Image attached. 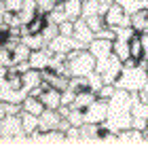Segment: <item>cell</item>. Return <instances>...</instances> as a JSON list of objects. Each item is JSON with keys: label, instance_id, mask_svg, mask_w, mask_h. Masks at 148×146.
Masks as SVG:
<instances>
[{"label": "cell", "instance_id": "9", "mask_svg": "<svg viewBox=\"0 0 148 146\" xmlns=\"http://www.w3.org/2000/svg\"><path fill=\"white\" fill-rule=\"evenodd\" d=\"M112 42H114V40H106V38H93L87 49L91 51V55L95 57V59H102V57L112 55Z\"/></svg>", "mask_w": 148, "mask_h": 146}, {"label": "cell", "instance_id": "27", "mask_svg": "<svg viewBox=\"0 0 148 146\" xmlns=\"http://www.w3.org/2000/svg\"><path fill=\"white\" fill-rule=\"evenodd\" d=\"M40 34L45 36V40H47V45H49L53 38H57L59 36V25L57 23H53V21H49V19H47V25L42 28V32H40Z\"/></svg>", "mask_w": 148, "mask_h": 146}, {"label": "cell", "instance_id": "42", "mask_svg": "<svg viewBox=\"0 0 148 146\" xmlns=\"http://www.w3.org/2000/svg\"><path fill=\"white\" fill-rule=\"evenodd\" d=\"M144 140H146V144H148V127L144 129Z\"/></svg>", "mask_w": 148, "mask_h": 146}, {"label": "cell", "instance_id": "41", "mask_svg": "<svg viewBox=\"0 0 148 146\" xmlns=\"http://www.w3.org/2000/svg\"><path fill=\"white\" fill-rule=\"evenodd\" d=\"M102 4H114V0H99Z\"/></svg>", "mask_w": 148, "mask_h": 146}, {"label": "cell", "instance_id": "16", "mask_svg": "<svg viewBox=\"0 0 148 146\" xmlns=\"http://www.w3.org/2000/svg\"><path fill=\"white\" fill-rule=\"evenodd\" d=\"M95 99H97V93H95V91H91V89H80V91H76V99H74L72 106L85 110V108H89Z\"/></svg>", "mask_w": 148, "mask_h": 146}, {"label": "cell", "instance_id": "10", "mask_svg": "<svg viewBox=\"0 0 148 146\" xmlns=\"http://www.w3.org/2000/svg\"><path fill=\"white\" fill-rule=\"evenodd\" d=\"M62 114L59 110H53V108H45V112L40 114V131H49V129H57L59 127V121H62Z\"/></svg>", "mask_w": 148, "mask_h": 146}, {"label": "cell", "instance_id": "24", "mask_svg": "<svg viewBox=\"0 0 148 146\" xmlns=\"http://www.w3.org/2000/svg\"><path fill=\"white\" fill-rule=\"evenodd\" d=\"M146 23H148V11H138L131 15V25L136 28V32H144L146 30Z\"/></svg>", "mask_w": 148, "mask_h": 146}, {"label": "cell", "instance_id": "1", "mask_svg": "<svg viewBox=\"0 0 148 146\" xmlns=\"http://www.w3.org/2000/svg\"><path fill=\"white\" fill-rule=\"evenodd\" d=\"M97 59L91 55L89 49L80 51H70L68 53V72L70 76H89L91 72H95Z\"/></svg>", "mask_w": 148, "mask_h": 146}, {"label": "cell", "instance_id": "33", "mask_svg": "<svg viewBox=\"0 0 148 146\" xmlns=\"http://www.w3.org/2000/svg\"><path fill=\"white\" fill-rule=\"evenodd\" d=\"M68 121H70L72 125H76V127H80V125L85 123V110L72 106V110H70V114H68Z\"/></svg>", "mask_w": 148, "mask_h": 146}, {"label": "cell", "instance_id": "23", "mask_svg": "<svg viewBox=\"0 0 148 146\" xmlns=\"http://www.w3.org/2000/svg\"><path fill=\"white\" fill-rule=\"evenodd\" d=\"M47 19L49 21H53V23H64V21H68V13H66V9H64V2H59L55 9H53L49 15H47Z\"/></svg>", "mask_w": 148, "mask_h": 146}, {"label": "cell", "instance_id": "11", "mask_svg": "<svg viewBox=\"0 0 148 146\" xmlns=\"http://www.w3.org/2000/svg\"><path fill=\"white\" fill-rule=\"evenodd\" d=\"M51 49L49 47H45V49H38V51H32V55H30V64H32V68H36V70H47L49 68V64H51Z\"/></svg>", "mask_w": 148, "mask_h": 146}, {"label": "cell", "instance_id": "32", "mask_svg": "<svg viewBox=\"0 0 148 146\" xmlns=\"http://www.w3.org/2000/svg\"><path fill=\"white\" fill-rule=\"evenodd\" d=\"M25 0H0V9H6L11 13H19L23 9Z\"/></svg>", "mask_w": 148, "mask_h": 146}, {"label": "cell", "instance_id": "18", "mask_svg": "<svg viewBox=\"0 0 148 146\" xmlns=\"http://www.w3.org/2000/svg\"><path fill=\"white\" fill-rule=\"evenodd\" d=\"M62 2L70 21H78L83 17V0H62Z\"/></svg>", "mask_w": 148, "mask_h": 146}, {"label": "cell", "instance_id": "26", "mask_svg": "<svg viewBox=\"0 0 148 146\" xmlns=\"http://www.w3.org/2000/svg\"><path fill=\"white\" fill-rule=\"evenodd\" d=\"M129 45H131V57H133V59H138V62H140V59L146 57L144 47H142V40H140V34L133 36L131 40H129Z\"/></svg>", "mask_w": 148, "mask_h": 146}, {"label": "cell", "instance_id": "29", "mask_svg": "<svg viewBox=\"0 0 148 146\" xmlns=\"http://www.w3.org/2000/svg\"><path fill=\"white\" fill-rule=\"evenodd\" d=\"M62 2V0H36V9L38 15H49V13L55 9V6Z\"/></svg>", "mask_w": 148, "mask_h": 146}, {"label": "cell", "instance_id": "12", "mask_svg": "<svg viewBox=\"0 0 148 146\" xmlns=\"http://www.w3.org/2000/svg\"><path fill=\"white\" fill-rule=\"evenodd\" d=\"M119 144H146V140H144V129L129 127V129L119 131Z\"/></svg>", "mask_w": 148, "mask_h": 146}, {"label": "cell", "instance_id": "19", "mask_svg": "<svg viewBox=\"0 0 148 146\" xmlns=\"http://www.w3.org/2000/svg\"><path fill=\"white\" fill-rule=\"evenodd\" d=\"M21 123H23V129H25V134H34L36 129H40V117L38 114H32V112L28 110H23L21 112Z\"/></svg>", "mask_w": 148, "mask_h": 146}, {"label": "cell", "instance_id": "15", "mask_svg": "<svg viewBox=\"0 0 148 146\" xmlns=\"http://www.w3.org/2000/svg\"><path fill=\"white\" fill-rule=\"evenodd\" d=\"M42 83H45V78H42V70L30 68V70L23 74V89H25V91H34V89L40 87Z\"/></svg>", "mask_w": 148, "mask_h": 146}, {"label": "cell", "instance_id": "28", "mask_svg": "<svg viewBox=\"0 0 148 146\" xmlns=\"http://www.w3.org/2000/svg\"><path fill=\"white\" fill-rule=\"evenodd\" d=\"M99 6H102L99 0H85V2H83V17L87 19V17H91V15H97Z\"/></svg>", "mask_w": 148, "mask_h": 146}, {"label": "cell", "instance_id": "17", "mask_svg": "<svg viewBox=\"0 0 148 146\" xmlns=\"http://www.w3.org/2000/svg\"><path fill=\"white\" fill-rule=\"evenodd\" d=\"M112 53L116 55L121 62H127V59L131 57V45L129 40H123V38H114V42H112Z\"/></svg>", "mask_w": 148, "mask_h": 146}, {"label": "cell", "instance_id": "4", "mask_svg": "<svg viewBox=\"0 0 148 146\" xmlns=\"http://www.w3.org/2000/svg\"><path fill=\"white\" fill-rule=\"evenodd\" d=\"M47 47L51 49V53H64V55H68L70 51H80V49H87V45L78 42L74 36H64L59 34L57 38H53V40L47 45Z\"/></svg>", "mask_w": 148, "mask_h": 146}, {"label": "cell", "instance_id": "22", "mask_svg": "<svg viewBox=\"0 0 148 146\" xmlns=\"http://www.w3.org/2000/svg\"><path fill=\"white\" fill-rule=\"evenodd\" d=\"M21 40L28 45L32 51H38V49H45L47 47V40H45V36L40 34V32H38V34H28V36H23Z\"/></svg>", "mask_w": 148, "mask_h": 146}, {"label": "cell", "instance_id": "35", "mask_svg": "<svg viewBox=\"0 0 148 146\" xmlns=\"http://www.w3.org/2000/svg\"><path fill=\"white\" fill-rule=\"evenodd\" d=\"M99 144H119V134L104 129L102 131V142H99Z\"/></svg>", "mask_w": 148, "mask_h": 146}, {"label": "cell", "instance_id": "14", "mask_svg": "<svg viewBox=\"0 0 148 146\" xmlns=\"http://www.w3.org/2000/svg\"><path fill=\"white\" fill-rule=\"evenodd\" d=\"M28 95H30V91H25V89H11V87H0V99H4V102L23 104Z\"/></svg>", "mask_w": 148, "mask_h": 146}, {"label": "cell", "instance_id": "5", "mask_svg": "<svg viewBox=\"0 0 148 146\" xmlns=\"http://www.w3.org/2000/svg\"><path fill=\"white\" fill-rule=\"evenodd\" d=\"M108 112H110V104L97 97L89 108H85V123H104Z\"/></svg>", "mask_w": 148, "mask_h": 146}, {"label": "cell", "instance_id": "37", "mask_svg": "<svg viewBox=\"0 0 148 146\" xmlns=\"http://www.w3.org/2000/svg\"><path fill=\"white\" fill-rule=\"evenodd\" d=\"M59 34H64V36H74V21H64V23H59Z\"/></svg>", "mask_w": 148, "mask_h": 146}, {"label": "cell", "instance_id": "40", "mask_svg": "<svg viewBox=\"0 0 148 146\" xmlns=\"http://www.w3.org/2000/svg\"><path fill=\"white\" fill-rule=\"evenodd\" d=\"M138 64H140V66H144V68H146V72H148V57H144V59H140Z\"/></svg>", "mask_w": 148, "mask_h": 146}, {"label": "cell", "instance_id": "30", "mask_svg": "<svg viewBox=\"0 0 148 146\" xmlns=\"http://www.w3.org/2000/svg\"><path fill=\"white\" fill-rule=\"evenodd\" d=\"M87 81H89V89H91V91H95V93L106 85V83H104V76L99 74L97 70H95V72H91V74L87 76Z\"/></svg>", "mask_w": 148, "mask_h": 146}, {"label": "cell", "instance_id": "2", "mask_svg": "<svg viewBox=\"0 0 148 146\" xmlns=\"http://www.w3.org/2000/svg\"><path fill=\"white\" fill-rule=\"evenodd\" d=\"M146 78H148V72L144 66H131V68H127V66H123V72H121V76L116 78V87L119 89H127V91H140L144 87V83H146Z\"/></svg>", "mask_w": 148, "mask_h": 146}, {"label": "cell", "instance_id": "3", "mask_svg": "<svg viewBox=\"0 0 148 146\" xmlns=\"http://www.w3.org/2000/svg\"><path fill=\"white\" fill-rule=\"evenodd\" d=\"M95 70L104 76V83L114 85V83H116V78L121 76V72H123V62H121V59L112 53V55H108V57L97 59Z\"/></svg>", "mask_w": 148, "mask_h": 146}, {"label": "cell", "instance_id": "6", "mask_svg": "<svg viewBox=\"0 0 148 146\" xmlns=\"http://www.w3.org/2000/svg\"><path fill=\"white\" fill-rule=\"evenodd\" d=\"M2 136H13V138H19V136H25V129H23V123H21V114H6L2 117Z\"/></svg>", "mask_w": 148, "mask_h": 146}, {"label": "cell", "instance_id": "21", "mask_svg": "<svg viewBox=\"0 0 148 146\" xmlns=\"http://www.w3.org/2000/svg\"><path fill=\"white\" fill-rule=\"evenodd\" d=\"M30 55H32V49H30L28 45H25V42L21 40L15 49H13V66L19 64V62H28Z\"/></svg>", "mask_w": 148, "mask_h": 146}, {"label": "cell", "instance_id": "34", "mask_svg": "<svg viewBox=\"0 0 148 146\" xmlns=\"http://www.w3.org/2000/svg\"><path fill=\"white\" fill-rule=\"evenodd\" d=\"M114 91H116V85H108V83H106L104 87L97 91V97H99V99H106V102H108V99L114 95Z\"/></svg>", "mask_w": 148, "mask_h": 146}, {"label": "cell", "instance_id": "13", "mask_svg": "<svg viewBox=\"0 0 148 146\" xmlns=\"http://www.w3.org/2000/svg\"><path fill=\"white\" fill-rule=\"evenodd\" d=\"M40 99H42L45 108H53V110H57L59 106H62V91L55 89V87H47L42 93H40Z\"/></svg>", "mask_w": 148, "mask_h": 146}, {"label": "cell", "instance_id": "8", "mask_svg": "<svg viewBox=\"0 0 148 146\" xmlns=\"http://www.w3.org/2000/svg\"><path fill=\"white\" fill-rule=\"evenodd\" d=\"M74 38H76L78 42L87 45V47H89V42L95 38V32L91 30V25L87 23V19L80 17L78 21H74Z\"/></svg>", "mask_w": 148, "mask_h": 146}, {"label": "cell", "instance_id": "20", "mask_svg": "<svg viewBox=\"0 0 148 146\" xmlns=\"http://www.w3.org/2000/svg\"><path fill=\"white\" fill-rule=\"evenodd\" d=\"M23 110H28L32 112V114H42L45 112V104H42V99L36 97V95H28L25 97V102H23Z\"/></svg>", "mask_w": 148, "mask_h": 146}, {"label": "cell", "instance_id": "39", "mask_svg": "<svg viewBox=\"0 0 148 146\" xmlns=\"http://www.w3.org/2000/svg\"><path fill=\"white\" fill-rule=\"evenodd\" d=\"M140 99H142V102H146V104H148V78H146L144 87L140 89Z\"/></svg>", "mask_w": 148, "mask_h": 146}, {"label": "cell", "instance_id": "31", "mask_svg": "<svg viewBox=\"0 0 148 146\" xmlns=\"http://www.w3.org/2000/svg\"><path fill=\"white\" fill-rule=\"evenodd\" d=\"M83 19H85V17H83ZM87 23L91 25V30L95 32V34H97L99 30H104V28H106V19H104V15H99V13H97V15L87 17Z\"/></svg>", "mask_w": 148, "mask_h": 146}, {"label": "cell", "instance_id": "36", "mask_svg": "<svg viewBox=\"0 0 148 146\" xmlns=\"http://www.w3.org/2000/svg\"><path fill=\"white\" fill-rule=\"evenodd\" d=\"M74 99H76V91L74 89H64L62 91V104H66V106H72L74 104Z\"/></svg>", "mask_w": 148, "mask_h": 146}, {"label": "cell", "instance_id": "25", "mask_svg": "<svg viewBox=\"0 0 148 146\" xmlns=\"http://www.w3.org/2000/svg\"><path fill=\"white\" fill-rule=\"evenodd\" d=\"M23 112V104H15V102H4L0 104V114L6 117V114H21Z\"/></svg>", "mask_w": 148, "mask_h": 146}, {"label": "cell", "instance_id": "38", "mask_svg": "<svg viewBox=\"0 0 148 146\" xmlns=\"http://www.w3.org/2000/svg\"><path fill=\"white\" fill-rule=\"evenodd\" d=\"M140 40H142L144 53H146V57H148V32H140Z\"/></svg>", "mask_w": 148, "mask_h": 146}, {"label": "cell", "instance_id": "7", "mask_svg": "<svg viewBox=\"0 0 148 146\" xmlns=\"http://www.w3.org/2000/svg\"><path fill=\"white\" fill-rule=\"evenodd\" d=\"M102 123H83L80 125V136H83V144H99L102 142Z\"/></svg>", "mask_w": 148, "mask_h": 146}, {"label": "cell", "instance_id": "43", "mask_svg": "<svg viewBox=\"0 0 148 146\" xmlns=\"http://www.w3.org/2000/svg\"><path fill=\"white\" fill-rule=\"evenodd\" d=\"M83 2H85V0H83Z\"/></svg>", "mask_w": 148, "mask_h": 146}]
</instances>
